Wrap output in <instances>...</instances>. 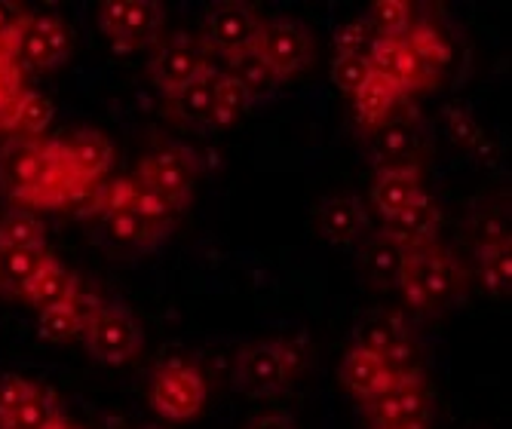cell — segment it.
<instances>
[{
    "instance_id": "6da1fadb",
    "label": "cell",
    "mask_w": 512,
    "mask_h": 429,
    "mask_svg": "<svg viewBox=\"0 0 512 429\" xmlns=\"http://www.w3.org/2000/svg\"><path fill=\"white\" fill-rule=\"evenodd\" d=\"M396 289L402 292L411 310L439 313L463 295V289H467V273H463L460 261L448 249L433 243V246L408 252Z\"/></svg>"
},
{
    "instance_id": "7a4b0ae2",
    "label": "cell",
    "mask_w": 512,
    "mask_h": 429,
    "mask_svg": "<svg viewBox=\"0 0 512 429\" xmlns=\"http://www.w3.org/2000/svg\"><path fill=\"white\" fill-rule=\"evenodd\" d=\"M365 414L371 426L381 429H427L433 411L421 371L411 365L396 371L393 384L381 396L365 402Z\"/></svg>"
},
{
    "instance_id": "3957f363",
    "label": "cell",
    "mask_w": 512,
    "mask_h": 429,
    "mask_svg": "<svg viewBox=\"0 0 512 429\" xmlns=\"http://www.w3.org/2000/svg\"><path fill=\"white\" fill-rule=\"evenodd\" d=\"M83 347L102 365H126L142 353V328L126 307L99 301L83 328Z\"/></svg>"
},
{
    "instance_id": "277c9868",
    "label": "cell",
    "mask_w": 512,
    "mask_h": 429,
    "mask_svg": "<svg viewBox=\"0 0 512 429\" xmlns=\"http://www.w3.org/2000/svg\"><path fill=\"white\" fill-rule=\"evenodd\" d=\"M135 175L142 181H148L154 190H160V194L178 212H184L194 200V184H197V175H200V157L188 145L163 141V145H157L151 154H145V160L138 163Z\"/></svg>"
},
{
    "instance_id": "5b68a950",
    "label": "cell",
    "mask_w": 512,
    "mask_h": 429,
    "mask_svg": "<svg viewBox=\"0 0 512 429\" xmlns=\"http://www.w3.org/2000/svg\"><path fill=\"white\" fill-rule=\"evenodd\" d=\"M206 402L203 374L178 356L160 362L151 377V408L166 420H191Z\"/></svg>"
},
{
    "instance_id": "8992f818",
    "label": "cell",
    "mask_w": 512,
    "mask_h": 429,
    "mask_svg": "<svg viewBox=\"0 0 512 429\" xmlns=\"http://www.w3.org/2000/svg\"><path fill=\"white\" fill-rule=\"evenodd\" d=\"M295 371V356L283 341H255L240 350L234 365V387L246 396L283 393Z\"/></svg>"
},
{
    "instance_id": "52a82bcc",
    "label": "cell",
    "mask_w": 512,
    "mask_h": 429,
    "mask_svg": "<svg viewBox=\"0 0 512 429\" xmlns=\"http://www.w3.org/2000/svg\"><path fill=\"white\" fill-rule=\"evenodd\" d=\"M252 53L283 83L313 65V40L298 22L264 19L252 43Z\"/></svg>"
},
{
    "instance_id": "ba28073f",
    "label": "cell",
    "mask_w": 512,
    "mask_h": 429,
    "mask_svg": "<svg viewBox=\"0 0 512 429\" xmlns=\"http://www.w3.org/2000/svg\"><path fill=\"white\" fill-rule=\"evenodd\" d=\"M261 22L264 19L258 16L255 7L240 4V0H224V4H215L206 13L200 43H203L206 53H215L224 59L240 56V53L252 50Z\"/></svg>"
},
{
    "instance_id": "9c48e42d",
    "label": "cell",
    "mask_w": 512,
    "mask_h": 429,
    "mask_svg": "<svg viewBox=\"0 0 512 429\" xmlns=\"http://www.w3.org/2000/svg\"><path fill=\"white\" fill-rule=\"evenodd\" d=\"M71 56V31L53 13H28L19 43H16V62L22 71H56Z\"/></svg>"
},
{
    "instance_id": "30bf717a",
    "label": "cell",
    "mask_w": 512,
    "mask_h": 429,
    "mask_svg": "<svg viewBox=\"0 0 512 429\" xmlns=\"http://www.w3.org/2000/svg\"><path fill=\"white\" fill-rule=\"evenodd\" d=\"M206 68H209V53L203 50L200 37H188V34H172L160 40L148 62L151 80L166 99L188 83H194Z\"/></svg>"
},
{
    "instance_id": "8fae6325",
    "label": "cell",
    "mask_w": 512,
    "mask_h": 429,
    "mask_svg": "<svg viewBox=\"0 0 512 429\" xmlns=\"http://www.w3.org/2000/svg\"><path fill=\"white\" fill-rule=\"evenodd\" d=\"M105 37L123 50H138L157 40L163 28V7L154 0H105L99 7Z\"/></svg>"
},
{
    "instance_id": "7c38bea8",
    "label": "cell",
    "mask_w": 512,
    "mask_h": 429,
    "mask_svg": "<svg viewBox=\"0 0 512 429\" xmlns=\"http://www.w3.org/2000/svg\"><path fill=\"white\" fill-rule=\"evenodd\" d=\"M46 138H7L0 148V190L19 206L28 209L34 184L43 172Z\"/></svg>"
},
{
    "instance_id": "4fadbf2b",
    "label": "cell",
    "mask_w": 512,
    "mask_h": 429,
    "mask_svg": "<svg viewBox=\"0 0 512 429\" xmlns=\"http://www.w3.org/2000/svg\"><path fill=\"white\" fill-rule=\"evenodd\" d=\"M368 148L378 169L393 166H421L417 151H421V123L414 111H393L381 126L368 132Z\"/></svg>"
},
{
    "instance_id": "5bb4252c",
    "label": "cell",
    "mask_w": 512,
    "mask_h": 429,
    "mask_svg": "<svg viewBox=\"0 0 512 429\" xmlns=\"http://www.w3.org/2000/svg\"><path fill=\"white\" fill-rule=\"evenodd\" d=\"M439 227H442V209L433 200L430 190H424V194L414 203H408L399 215L384 221L381 233L396 246H402L405 252H414V249L433 246L439 236Z\"/></svg>"
},
{
    "instance_id": "9a60e30c",
    "label": "cell",
    "mask_w": 512,
    "mask_h": 429,
    "mask_svg": "<svg viewBox=\"0 0 512 429\" xmlns=\"http://www.w3.org/2000/svg\"><path fill=\"white\" fill-rule=\"evenodd\" d=\"M353 347L368 350L381 356L384 362H390L396 371L408 368L411 359V338H408V328L399 316L393 313H378V316H368L356 325V335H353Z\"/></svg>"
},
{
    "instance_id": "2e32d148",
    "label": "cell",
    "mask_w": 512,
    "mask_h": 429,
    "mask_svg": "<svg viewBox=\"0 0 512 429\" xmlns=\"http://www.w3.org/2000/svg\"><path fill=\"white\" fill-rule=\"evenodd\" d=\"M83 181L77 178L62 138H46V160H43V172L34 184V194L28 209H65V203L71 200V194Z\"/></svg>"
},
{
    "instance_id": "e0dca14e",
    "label": "cell",
    "mask_w": 512,
    "mask_h": 429,
    "mask_svg": "<svg viewBox=\"0 0 512 429\" xmlns=\"http://www.w3.org/2000/svg\"><path fill=\"white\" fill-rule=\"evenodd\" d=\"M424 172L421 166H393V169H378L375 181H371V209L381 215V221H390L399 215L408 203H414L424 194Z\"/></svg>"
},
{
    "instance_id": "ac0fdd59",
    "label": "cell",
    "mask_w": 512,
    "mask_h": 429,
    "mask_svg": "<svg viewBox=\"0 0 512 429\" xmlns=\"http://www.w3.org/2000/svg\"><path fill=\"white\" fill-rule=\"evenodd\" d=\"M365 230H368V212H365V203L359 197L341 194V197H329L325 203H319L316 233L325 243L353 246L362 240Z\"/></svg>"
},
{
    "instance_id": "d6986e66",
    "label": "cell",
    "mask_w": 512,
    "mask_h": 429,
    "mask_svg": "<svg viewBox=\"0 0 512 429\" xmlns=\"http://www.w3.org/2000/svg\"><path fill=\"white\" fill-rule=\"evenodd\" d=\"M393 377L396 368L368 350L350 347L341 359V384L359 402H371L375 396H381L393 384Z\"/></svg>"
},
{
    "instance_id": "ffe728a7",
    "label": "cell",
    "mask_w": 512,
    "mask_h": 429,
    "mask_svg": "<svg viewBox=\"0 0 512 429\" xmlns=\"http://www.w3.org/2000/svg\"><path fill=\"white\" fill-rule=\"evenodd\" d=\"M368 62H371V71L378 77L390 80L405 99L411 92H421L424 83H421V71L414 65V56L408 53L405 40H387V37H375L368 46Z\"/></svg>"
},
{
    "instance_id": "44dd1931",
    "label": "cell",
    "mask_w": 512,
    "mask_h": 429,
    "mask_svg": "<svg viewBox=\"0 0 512 429\" xmlns=\"http://www.w3.org/2000/svg\"><path fill=\"white\" fill-rule=\"evenodd\" d=\"M402 40H405V46H408V53L414 56L417 71H421L424 89L433 86V83H439L442 71L451 65V43L445 40V34H442L436 25L417 19L414 28H411Z\"/></svg>"
},
{
    "instance_id": "7402d4cb",
    "label": "cell",
    "mask_w": 512,
    "mask_h": 429,
    "mask_svg": "<svg viewBox=\"0 0 512 429\" xmlns=\"http://www.w3.org/2000/svg\"><path fill=\"white\" fill-rule=\"evenodd\" d=\"M62 145H65V154L80 181H105V175L114 163V148L102 132L77 129L68 138H62Z\"/></svg>"
},
{
    "instance_id": "603a6c76",
    "label": "cell",
    "mask_w": 512,
    "mask_h": 429,
    "mask_svg": "<svg viewBox=\"0 0 512 429\" xmlns=\"http://www.w3.org/2000/svg\"><path fill=\"white\" fill-rule=\"evenodd\" d=\"M96 307H99L96 298H86L80 292L68 304L40 310L37 313V335L46 344H68L74 338H83V328H86V322H89V316H92V310H96Z\"/></svg>"
},
{
    "instance_id": "cb8c5ba5",
    "label": "cell",
    "mask_w": 512,
    "mask_h": 429,
    "mask_svg": "<svg viewBox=\"0 0 512 429\" xmlns=\"http://www.w3.org/2000/svg\"><path fill=\"white\" fill-rule=\"evenodd\" d=\"M80 295V279L74 270H68L62 261H50L46 264L25 289L19 298H25L37 313L40 310H50V307H59V304H68Z\"/></svg>"
},
{
    "instance_id": "d4e9b609",
    "label": "cell",
    "mask_w": 512,
    "mask_h": 429,
    "mask_svg": "<svg viewBox=\"0 0 512 429\" xmlns=\"http://www.w3.org/2000/svg\"><path fill=\"white\" fill-rule=\"evenodd\" d=\"M402 99H405V95H402L390 80H384V77H378V74H371V77L350 95V102H353V120H356L365 132H371V129L381 126V123L399 108Z\"/></svg>"
},
{
    "instance_id": "484cf974",
    "label": "cell",
    "mask_w": 512,
    "mask_h": 429,
    "mask_svg": "<svg viewBox=\"0 0 512 429\" xmlns=\"http://www.w3.org/2000/svg\"><path fill=\"white\" fill-rule=\"evenodd\" d=\"M215 68L209 65L194 83L178 89L166 99L169 117L184 123V126H209L212 123V83H215Z\"/></svg>"
},
{
    "instance_id": "4316f807",
    "label": "cell",
    "mask_w": 512,
    "mask_h": 429,
    "mask_svg": "<svg viewBox=\"0 0 512 429\" xmlns=\"http://www.w3.org/2000/svg\"><path fill=\"white\" fill-rule=\"evenodd\" d=\"M56 255L50 246H19V249H0V289L10 295H22L25 285L50 264Z\"/></svg>"
},
{
    "instance_id": "83f0119b",
    "label": "cell",
    "mask_w": 512,
    "mask_h": 429,
    "mask_svg": "<svg viewBox=\"0 0 512 429\" xmlns=\"http://www.w3.org/2000/svg\"><path fill=\"white\" fill-rule=\"evenodd\" d=\"M408 252L402 246H396L393 240H387L384 233L371 236L362 249V267L365 276L378 285V289H396L402 279V267H405Z\"/></svg>"
},
{
    "instance_id": "f1b7e54d",
    "label": "cell",
    "mask_w": 512,
    "mask_h": 429,
    "mask_svg": "<svg viewBox=\"0 0 512 429\" xmlns=\"http://www.w3.org/2000/svg\"><path fill=\"white\" fill-rule=\"evenodd\" d=\"M102 227H105L108 243L117 249H126V252H151L154 246L163 243V236L157 230H151L132 209L102 215Z\"/></svg>"
},
{
    "instance_id": "f546056e",
    "label": "cell",
    "mask_w": 512,
    "mask_h": 429,
    "mask_svg": "<svg viewBox=\"0 0 512 429\" xmlns=\"http://www.w3.org/2000/svg\"><path fill=\"white\" fill-rule=\"evenodd\" d=\"M53 114H56L53 102L46 99L43 92L25 89L22 99L13 108L7 135H13V138H43L46 129H50V123H53Z\"/></svg>"
},
{
    "instance_id": "4dcf8cb0",
    "label": "cell",
    "mask_w": 512,
    "mask_h": 429,
    "mask_svg": "<svg viewBox=\"0 0 512 429\" xmlns=\"http://www.w3.org/2000/svg\"><path fill=\"white\" fill-rule=\"evenodd\" d=\"M132 178H135V194H132V206H129V209L166 240L181 212L160 194V190H154L148 181H142L138 175H132Z\"/></svg>"
},
{
    "instance_id": "1f68e13d",
    "label": "cell",
    "mask_w": 512,
    "mask_h": 429,
    "mask_svg": "<svg viewBox=\"0 0 512 429\" xmlns=\"http://www.w3.org/2000/svg\"><path fill=\"white\" fill-rule=\"evenodd\" d=\"M476 270H479V285L494 295L503 298L512 289V246L497 243V246H482L476 249Z\"/></svg>"
},
{
    "instance_id": "d6a6232c",
    "label": "cell",
    "mask_w": 512,
    "mask_h": 429,
    "mask_svg": "<svg viewBox=\"0 0 512 429\" xmlns=\"http://www.w3.org/2000/svg\"><path fill=\"white\" fill-rule=\"evenodd\" d=\"M227 74L246 89V95H249V102H252V105L270 99V95L276 92V86H279V80L273 77V71H270L252 50H246V53H240V56H230V59H227Z\"/></svg>"
},
{
    "instance_id": "836d02e7",
    "label": "cell",
    "mask_w": 512,
    "mask_h": 429,
    "mask_svg": "<svg viewBox=\"0 0 512 429\" xmlns=\"http://www.w3.org/2000/svg\"><path fill=\"white\" fill-rule=\"evenodd\" d=\"M252 108L246 89L230 77L227 71H218L215 74V83H212V123L209 126H234L246 111Z\"/></svg>"
},
{
    "instance_id": "e575fe53",
    "label": "cell",
    "mask_w": 512,
    "mask_h": 429,
    "mask_svg": "<svg viewBox=\"0 0 512 429\" xmlns=\"http://www.w3.org/2000/svg\"><path fill=\"white\" fill-rule=\"evenodd\" d=\"M414 22V7L405 4V0H375L368 10V25L375 37L402 40L414 28Z\"/></svg>"
},
{
    "instance_id": "d590c367",
    "label": "cell",
    "mask_w": 512,
    "mask_h": 429,
    "mask_svg": "<svg viewBox=\"0 0 512 429\" xmlns=\"http://www.w3.org/2000/svg\"><path fill=\"white\" fill-rule=\"evenodd\" d=\"M46 246V227L31 209H13L0 218V249Z\"/></svg>"
},
{
    "instance_id": "8d00e7d4",
    "label": "cell",
    "mask_w": 512,
    "mask_h": 429,
    "mask_svg": "<svg viewBox=\"0 0 512 429\" xmlns=\"http://www.w3.org/2000/svg\"><path fill=\"white\" fill-rule=\"evenodd\" d=\"M59 414L56 402L43 390H34L19 408H13L7 417H0V429H43Z\"/></svg>"
},
{
    "instance_id": "74e56055",
    "label": "cell",
    "mask_w": 512,
    "mask_h": 429,
    "mask_svg": "<svg viewBox=\"0 0 512 429\" xmlns=\"http://www.w3.org/2000/svg\"><path fill=\"white\" fill-rule=\"evenodd\" d=\"M445 135L451 138V145L460 148V151H476L485 141V132L479 126L476 114L470 108H460V105L445 108Z\"/></svg>"
},
{
    "instance_id": "f35d334b",
    "label": "cell",
    "mask_w": 512,
    "mask_h": 429,
    "mask_svg": "<svg viewBox=\"0 0 512 429\" xmlns=\"http://www.w3.org/2000/svg\"><path fill=\"white\" fill-rule=\"evenodd\" d=\"M25 89H28L25 86V71L19 68V62L10 59V56H0V132L10 129L13 108L22 99Z\"/></svg>"
},
{
    "instance_id": "ab89813d",
    "label": "cell",
    "mask_w": 512,
    "mask_h": 429,
    "mask_svg": "<svg viewBox=\"0 0 512 429\" xmlns=\"http://www.w3.org/2000/svg\"><path fill=\"white\" fill-rule=\"evenodd\" d=\"M371 74V62L368 56H335L332 62V83L344 92V95H353Z\"/></svg>"
},
{
    "instance_id": "60d3db41",
    "label": "cell",
    "mask_w": 512,
    "mask_h": 429,
    "mask_svg": "<svg viewBox=\"0 0 512 429\" xmlns=\"http://www.w3.org/2000/svg\"><path fill=\"white\" fill-rule=\"evenodd\" d=\"M371 40H375V31H371L368 19H350V22L338 25V31H335L338 56H365Z\"/></svg>"
},
{
    "instance_id": "b9f144b4",
    "label": "cell",
    "mask_w": 512,
    "mask_h": 429,
    "mask_svg": "<svg viewBox=\"0 0 512 429\" xmlns=\"http://www.w3.org/2000/svg\"><path fill=\"white\" fill-rule=\"evenodd\" d=\"M65 209L74 218H92V215H102L105 212V181H83L71 200L65 203Z\"/></svg>"
},
{
    "instance_id": "7bdbcfd3",
    "label": "cell",
    "mask_w": 512,
    "mask_h": 429,
    "mask_svg": "<svg viewBox=\"0 0 512 429\" xmlns=\"http://www.w3.org/2000/svg\"><path fill=\"white\" fill-rule=\"evenodd\" d=\"M25 19H28V13L22 7L0 0V56L16 59V43H19Z\"/></svg>"
},
{
    "instance_id": "ee69618b",
    "label": "cell",
    "mask_w": 512,
    "mask_h": 429,
    "mask_svg": "<svg viewBox=\"0 0 512 429\" xmlns=\"http://www.w3.org/2000/svg\"><path fill=\"white\" fill-rule=\"evenodd\" d=\"M473 236H476V249L497 246V243H509V224H506L503 212H497V209L479 212L473 218Z\"/></svg>"
},
{
    "instance_id": "f6af8a7d",
    "label": "cell",
    "mask_w": 512,
    "mask_h": 429,
    "mask_svg": "<svg viewBox=\"0 0 512 429\" xmlns=\"http://www.w3.org/2000/svg\"><path fill=\"white\" fill-rule=\"evenodd\" d=\"M37 387L22 374H4L0 377V417H7L13 408H19Z\"/></svg>"
},
{
    "instance_id": "bcb514c9",
    "label": "cell",
    "mask_w": 512,
    "mask_h": 429,
    "mask_svg": "<svg viewBox=\"0 0 512 429\" xmlns=\"http://www.w3.org/2000/svg\"><path fill=\"white\" fill-rule=\"evenodd\" d=\"M132 194H135V178L132 175H123V178H114V181H105V212H126L132 206Z\"/></svg>"
},
{
    "instance_id": "7dc6e473",
    "label": "cell",
    "mask_w": 512,
    "mask_h": 429,
    "mask_svg": "<svg viewBox=\"0 0 512 429\" xmlns=\"http://www.w3.org/2000/svg\"><path fill=\"white\" fill-rule=\"evenodd\" d=\"M249 429H298V426L289 414H264L255 423H249Z\"/></svg>"
},
{
    "instance_id": "c3c4849f",
    "label": "cell",
    "mask_w": 512,
    "mask_h": 429,
    "mask_svg": "<svg viewBox=\"0 0 512 429\" xmlns=\"http://www.w3.org/2000/svg\"><path fill=\"white\" fill-rule=\"evenodd\" d=\"M371 429H381V426H371Z\"/></svg>"
}]
</instances>
